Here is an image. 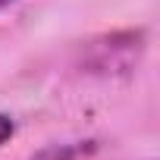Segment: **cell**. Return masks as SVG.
Listing matches in <instances>:
<instances>
[{"label": "cell", "instance_id": "6da1fadb", "mask_svg": "<svg viewBox=\"0 0 160 160\" xmlns=\"http://www.w3.org/2000/svg\"><path fill=\"white\" fill-rule=\"evenodd\" d=\"M94 141H69V144H47L44 151H38L32 160H82L88 154H94Z\"/></svg>", "mask_w": 160, "mask_h": 160}, {"label": "cell", "instance_id": "7a4b0ae2", "mask_svg": "<svg viewBox=\"0 0 160 160\" xmlns=\"http://www.w3.org/2000/svg\"><path fill=\"white\" fill-rule=\"evenodd\" d=\"M13 132H16V122H13V116L0 110V148H3V144L13 138Z\"/></svg>", "mask_w": 160, "mask_h": 160}, {"label": "cell", "instance_id": "3957f363", "mask_svg": "<svg viewBox=\"0 0 160 160\" xmlns=\"http://www.w3.org/2000/svg\"><path fill=\"white\" fill-rule=\"evenodd\" d=\"M10 3H16V0H0V10H7Z\"/></svg>", "mask_w": 160, "mask_h": 160}]
</instances>
